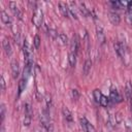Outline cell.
<instances>
[{"label": "cell", "instance_id": "1", "mask_svg": "<svg viewBox=\"0 0 132 132\" xmlns=\"http://www.w3.org/2000/svg\"><path fill=\"white\" fill-rule=\"evenodd\" d=\"M43 22V12L41 8L36 7L33 11V16H32V23L35 25L36 28H40Z\"/></svg>", "mask_w": 132, "mask_h": 132}, {"label": "cell", "instance_id": "2", "mask_svg": "<svg viewBox=\"0 0 132 132\" xmlns=\"http://www.w3.org/2000/svg\"><path fill=\"white\" fill-rule=\"evenodd\" d=\"M79 123H80V127L85 132H96L95 127L89 122V120L86 117H81L79 119Z\"/></svg>", "mask_w": 132, "mask_h": 132}, {"label": "cell", "instance_id": "3", "mask_svg": "<svg viewBox=\"0 0 132 132\" xmlns=\"http://www.w3.org/2000/svg\"><path fill=\"white\" fill-rule=\"evenodd\" d=\"M96 37H97V40L99 41L100 44H104L105 43V34H104V31H103V27L101 25H97L96 26Z\"/></svg>", "mask_w": 132, "mask_h": 132}, {"label": "cell", "instance_id": "4", "mask_svg": "<svg viewBox=\"0 0 132 132\" xmlns=\"http://www.w3.org/2000/svg\"><path fill=\"white\" fill-rule=\"evenodd\" d=\"M122 100H123L122 96L120 95L118 90L114 88H111L110 93H109V101H111L112 103H119V102H122Z\"/></svg>", "mask_w": 132, "mask_h": 132}, {"label": "cell", "instance_id": "5", "mask_svg": "<svg viewBox=\"0 0 132 132\" xmlns=\"http://www.w3.org/2000/svg\"><path fill=\"white\" fill-rule=\"evenodd\" d=\"M9 8H10V10L12 11V13L14 14V16H16L19 20H22V19H23V13H22L21 9L19 8V6L16 5L15 2H13V1L9 2Z\"/></svg>", "mask_w": 132, "mask_h": 132}, {"label": "cell", "instance_id": "6", "mask_svg": "<svg viewBox=\"0 0 132 132\" xmlns=\"http://www.w3.org/2000/svg\"><path fill=\"white\" fill-rule=\"evenodd\" d=\"M108 19H109L110 23L112 25H114V26H117V25H119L121 23V16L117 11H113V10L109 11L108 12Z\"/></svg>", "mask_w": 132, "mask_h": 132}, {"label": "cell", "instance_id": "7", "mask_svg": "<svg viewBox=\"0 0 132 132\" xmlns=\"http://www.w3.org/2000/svg\"><path fill=\"white\" fill-rule=\"evenodd\" d=\"M78 48H79V41H78V38H77L76 35H73V36H72V39H71V41H70V52L77 55Z\"/></svg>", "mask_w": 132, "mask_h": 132}, {"label": "cell", "instance_id": "8", "mask_svg": "<svg viewBox=\"0 0 132 132\" xmlns=\"http://www.w3.org/2000/svg\"><path fill=\"white\" fill-rule=\"evenodd\" d=\"M59 10L60 12L62 13V15L66 19H69L70 18V12H69V7L66 3L64 2H59Z\"/></svg>", "mask_w": 132, "mask_h": 132}, {"label": "cell", "instance_id": "9", "mask_svg": "<svg viewBox=\"0 0 132 132\" xmlns=\"http://www.w3.org/2000/svg\"><path fill=\"white\" fill-rule=\"evenodd\" d=\"M2 47L4 50L5 55L8 56V57H10L11 54H12V50H11V45H10V42H9L8 38H6V37L3 38V40H2Z\"/></svg>", "mask_w": 132, "mask_h": 132}, {"label": "cell", "instance_id": "10", "mask_svg": "<svg viewBox=\"0 0 132 132\" xmlns=\"http://www.w3.org/2000/svg\"><path fill=\"white\" fill-rule=\"evenodd\" d=\"M113 47H114V51H116L117 55L121 59H124L125 58V47L123 46V44L121 42H114L113 43Z\"/></svg>", "mask_w": 132, "mask_h": 132}, {"label": "cell", "instance_id": "11", "mask_svg": "<svg viewBox=\"0 0 132 132\" xmlns=\"http://www.w3.org/2000/svg\"><path fill=\"white\" fill-rule=\"evenodd\" d=\"M62 114H63V118L65 119V121H66L68 124H72V122H73V117H72V113H71V111L69 110V108H67L66 106H63V108H62Z\"/></svg>", "mask_w": 132, "mask_h": 132}, {"label": "cell", "instance_id": "12", "mask_svg": "<svg viewBox=\"0 0 132 132\" xmlns=\"http://www.w3.org/2000/svg\"><path fill=\"white\" fill-rule=\"evenodd\" d=\"M0 15H1V21H2V23H4V24H5L6 26H8V27H11V24H12L11 16H10L5 10H1Z\"/></svg>", "mask_w": 132, "mask_h": 132}, {"label": "cell", "instance_id": "13", "mask_svg": "<svg viewBox=\"0 0 132 132\" xmlns=\"http://www.w3.org/2000/svg\"><path fill=\"white\" fill-rule=\"evenodd\" d=\"M125 97L127 101H131L132 99V82L128 80L125 86Z\"/></svg>", "mask_w": 132, "mask_h": 132}, {"label": "cell", "instance_id": "14", "mask_svg": "<svg viewBox=\"0 0 132 132\" xmlns=\"http://www.w3.org/2000/svg\"><path fill=\"white\" fill-rule=\"evenodd\" d=\"M11 73H12V77L13 78H18L20 75V66L18 61H12L11 62Z\"/></svg>", "mask_w": 132, "mask_h": 132}, {"label": "cell", "instance_id": "15", "mask_svg": "<svg viewBox=\"0 0 132 132\" xmlns=\"http://www.w3.org/2000/svg\"><path fill=\"white\" fill-rule=\"evenodd\" d=\"M118 117L114 113H109L108 114V119H107V123L111 128H116V126L118 125Z\"/></svg>", "mask_w": 132, "mask_h": 132}, {"label": "cell", "instance_id": "16", "mask_svg": "<svg viewBox=\"0 0 132 132\" xmlns=\"http://www.w3.org/2000/svg\"><path fill=\"white\" fill-rule=\"evenodd\" d=\"M91 67H92V61L90 59H87L84 63V66H82V73L84 75H88L91 71Z\"/></svg>", "mask_w": 132, "mask_h": 132}, {"label": "cell", "instance_id": "17", "mask_svg": "<svg viewBox=\"0 0 132 132\" xmlns=\"http://www.w3.org/2000/svg\"><path fill=\"white\" fill-rule=\"evenodd\" d=\"M27 80L28 79H26V78H22V79H20V81H19V85H18V91H19V93H18V96H21V94L25 91V88H26V86H27Z\"/></svg>", "mask_w": 132, "mask_h": 132}, {"label": "cell", "instance_id": "18", "mask_svg": "<svg viewBox=\"0 0 132 132\" xmlns=\"http://www.w3.org/2000/svg\"><path fill=\"white\" fill-rule=\"evenodd\" d=\"M69 12H70V15H72L75 20L78 19L77 16V12H76V6H75V3L74 2H69Z\"/></svg>", "mask_w": 132, "mask_h": 132}, {"label": "cell", "instance_id": "19", "mask_svg": "<svg viewBox=\"0 0 132 132\" xmlns=\"http://www.w3.org/2000/svg\"><path fill=\"white\" fill-rule=\"evenodd\" d=\"M78 9H79L80 13H81L84 16H89V15H90V10L86 7V5H85L84 3H81V2L78 3Z\"/></svg>", "mask_w": 132, "mask_h": 132}, {"label": "cell", "instance_id": "20", "mask_svg": "<svg viewBox=\"0 0 132 132\" xmlns=\"http://www.w3.org/2000/svg\"><path fill=\"white\" fill-rule=\"evenodd\" d=\"M125 20H126V23L129 25V26H132V9L130 8H127L126 9V12H125Z\"/></svg>", "mask_w": 132, "mask_h": 132}, {"label": "cell", "instance_id": "21", "mask_svg": "<svg viewBox=\"0 0 132 132\" xmlns=\"http://www.w3.org/2000/svg\"><path fill=\"white\" fill-rule=\"evenodd\" d=\"M68 62H69V65L71 67H74L76 64V54L70 52L68 54Z\"/></svg>", "mask_w": 132, "mask_h": 132}, {"label": "cell", "instance_id": "22", "mask_svg": "<svg viewBox=\"0 0 132 132\" xmlns=\"http://www.w3.org/2000/svg\"><path fill=\"white\" fill-rule=\"evenodd\" d=\"M24 111H25V117H27V118H31V119H32L33 110H32V107H31V104H30V103H26V104H25Z\"/></svg>", "mask_w": 132, "mask_h": 132}, {"label": "cell", "instance_id": "23", "mask_svg": "<svg viewBox=\"0 0 132 132\" xmlns=\"http://www.w3.org/2000/svg\"><path fill=\"white\" fill-rule=\"evenodd\" d=\"M102 95H103V94L101 93V91H100L99 89H95V90L93 91V98H94V100H95L97 103L100 102V99H101Z\"/></svg>", "mask_w": 132, "mask_h": 132}, {"label": "cell", "instance_id": "24", "mask_svg": "<svg viewBox=\"0 0 132 132\" xmlns=\"http://www.w3.org/2000/svg\"><path fill=\"white\" fill-rule=\"evenodd\" d=\"M47 35H48V36H50L52 39H57V38L59 37L58 32H57L55 29H52V28L47 29Z\"/></svg>", "mask_w": 132, "mask_h": 132}, {"label": "cell", "instance_id": "25", "mask_svg": "<svg viewBox=\"0 0 132 132\" xmlns=\"http://www.w3.org/2000/svg\"><path fill=\"white\" fill-rule=\"evenodd\" d=\"M70 96H71V99L74 100V101H77L79 99V92L76 90V89H72L70 91Z\"/></svg>", "mask_w": 132, "mask_h": 132}, {"label": "cell", "instance_id": "26", "mask_svg": "<svg viewBox=\"0 0 132 132\" xmlns=\"http://www.w3.org/2000/svg\"><path fill=\"white\" fill-rule=\"evenodd\" d=\"M99 104H100L101 106H103V107H107V106H108V104H109V98H107L105 95H102V97H101V99H100Z\"/></svg>", "mask_w": 132, "mask_h": 132}, {"label": "cell", "instance_id": "27", "mask_svg": "<svg viewBox=\"0 0 132 132\" xmlns=\"http://www.w3.org/2000/svg\"><path fill=\"white\" fill-rule=\"evenodd\" d=\"M125 128H126L127 132H132V119H131V118L126 119V122H125Z\"/></svg>", "mask_w": 132, "mask_h": 132}, {"label": "cell", "instance_id": "28", "mask_svg": "<svg viewBox=\"0 0 132 132\" xmlns=\"http://www.w3.org/2000/svg\"><path fill=\"white\" fill-rule=\"evenodd\" d=\"M58 38L60 39V41H61L62 44H67V43H68V37H67L66 34H64V33H59V37H58Z\"/></svg>", "mask_w": 132, "mask_h": 132}, {"label": "cell", "instance_id": "29", "mask_svg": "<svg viewBox=\"0 0 132 132\" xmlns=\"http://www.w3.org/2000/svg\"><path fill=\"white\" fill-rule=\"evenodd\" d=\"M5 113H6V107H5V104H4V103H1V105H0V116H1V122H3V121H4Z\"/></svg>", "mask_w": 132, "mask_h": 132}, {"label": "cell", "instance_id": "30", "mask_svg": "<svg viewBox=\"0 0 132 132\" xmlns=\"http://www.w3.org/2000/svg\"><path fill=\"white\" fill-rule=\"evenodd\" d=\"M40 37L38 36V35H35L34 36V39H33V44H34V46H35V48H39V46H40Z\"/></svg>", "mask_w": 132, "mask_h": 132}, {"label": "cell", "instance_id": "31", "mask_svg": "<svg viewBox=\"0 0 132 132\" xmlns=\"http://www.w3.org/2000/svg\"><path fill=\"white\" fill-rule=\"evenodd\" d=\"M109 4L112 6V8H116V9H121L122 8V5H121L120 1H111V2H109Z\"/></svg>", "mask_w": 132, "mask_h": 132}, {"label": "cell", "instance_id": "32", "mask_svg": "<svg viewBox=\"0 0 132 132\" xmlns=\"http://www.w3.org/2000/svg\"><path fill=\"white\" fill-rule=\"evenodd\" d=\"M13 37H14V41H15V43H21V34H20V32H14V34H13Z\"/></svg>", "mask_w": 132, "mask_h": 132}, {"label": "cell", "instance_id": "33", "mask_svg": "<svg viewBox=\"0 0 132 132\" xmlns=\"http://www.w3.org/2000/svg\"><path fill=\"white\" fill-rule=\"evenodd\" d=\"M0 82H1V90H2V92H4L5 89H6V84H5V80H4L3 75H2L1 78H0Z\"/></svg>", "mask_w": 132, "mask_h": 132}, {"label": "cell", "instance_id": "34", "mask_svg": "<svg viewBox=\"0 0 132 132\" xmlns=\"http://www.w3.org/2000/svg\"><path fill=\"white\" fill-rule=\"evenodd\" d=\"M34 132H42V130H41V128H39V127H37V128H35V130H34Z\"/></svg>", "mask_w": 132, "mask_h": 132}]
</instances>
